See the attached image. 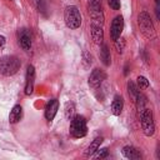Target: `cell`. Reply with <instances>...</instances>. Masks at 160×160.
<instances>
[{
    "instance_id": "obj_1",
    "label": "cell",
    "mask_w": 160,
    "mask_h": 160,
    "mask_svg": "<svg viewBox=\"0 0 160 160\" xmlns=\"http://www.w3.org/2000/svg\"><path fill=\"white\" fill-rule=\"evenodd\" d=\"M21 62L15 55H5L0 58V74L4 76H12L20 70Z\"/></svg>"
},
{
    "instance_id": "obj_2",
    "label": "cell",
    "mask_w": 160,
    "mask_h": 160,
    "mask_svg": "<svg viewBox=\"0 0 160 160\" xmlns=\"http://www.w3.org/2000/svg\"><path fill=\"white\" fill-rule=\"evenodd\" d=\"M64 21L71 30L79 29L81 25V14L75 5H69L64 10Z\"/></svg>"
},
{
    "instance_id": "obj_3",
    "label": "cell",
    "mask_w": 160,
    "mask_h": 160,
    "mask_svg": "<svg viewBox=\"0 0 160 160\" xmlns=\"http://www.w3.org/2000/svg\"><path fill=\"white\" fill-rule=\"evenodd\" d=\"M88 134V125L86 119L82 115H74L70 122V135L74 139L84 138Z\"/></svg>"
},
{
    "instance_id": "obj_4",
    "label": "cell",
    "mask_w": 160,
    "mask_h": 160,
    "mask_svg": "<svg viewBox=\"0 0 160 160\" xmlns=\"http://www.w3.org/2000/svg\"><path fill=\"white\" fill-rule=\"evenodd\" d=\"M138 24H139V28L142 32V35L148 39H154L155 38V29H154V25H152V21H151V18L150 15L146 12V11H141L138 16Z\"/></svg>"
},
{
    "instance_id": "obj_5",
    "label": "cell",
    "mask_w": 160,
    "mask_h": 160,
    "mask_svg": "<svg viewBox=\"0 0 160 160\" xmlns=\"http://www.w3.org/2000/svg\"><path fill=\"white\" fill-rule=\"evenodd\" d=\"M140 122H141V129L145 136H152L155 132V121H154V115L150 109H144L140 112Z\"/></svg>"
},
{
    "instance_id": "obj_6",
    "label": "cell",
    "mask_w": 160,
    "mask_h": 160,
    "mask_svg": "<svg viewBox=\"0 0 160 160\" xmlns=\"http://www.w3.org/2000/svg\"><path fill=\"white\" fill-rule=\"evenodd\" d=\"M18 41H19V45L21 46L22 50L29 51V50L31 49V44H32L30 30L26 29V28L19 29V30H18Z\"/></svg>"
},
{
    "instance_id": "obj_7",
    "label": "cell",
    "mask_w": 160,
    "mask_h": 160,
    "mask_svg": "<svg viewBox=\"0 0 160 160\" xmlns=\"http://www.w3.org/2000/svg\"><path fill=\"white\" fill-rule=\"evenodd\" d=\"M106 75L105 72L101 70V69H94L91 72H90V76H89V86L92 88V89H98L101 86L102 81L105 80Z\"/></svg>"
},
{
    "instance_id": "obj_8",
    "label": "cell",
    "mask_w": 160,
    "mask_h": 160,
    "mask_svg": "<svg viewBox=\"0 0 160 160\" xmlns=\"http://www.w3.org/2000/svg\"><path fill=\"white\" fill-rule=\"evenodd\" d=\"M35 84V68L34 65H28L26 75H25V95H31L34 91Z\"/></svg>"
},
{
    "instance_id": "obj_9",
    "label": "cell",
    "mask_w": 160,
    "mask_h": 160,
    "mask_svg": "<svg viewBox=\"0 0 160 160\" xmlns=\"http://www.w3.org/2000/svg\"><path fill=\"white\" fill-rule=\"evenodd\" d=\"M89 15L91 18V24L94 25H104V12L101 5L96 6H89Z\"/></svg>"
},
{
    "instance_id": "obj_10",
    "label": "cell",
    "mask_w": 160,
    "mask_h": 160,
    "mask_svg": "<svg viewBox=\"0 0 160 160\" xmlns=\"http://www.w3.org/2000/svg\"><path fill=\"white\" fill-rule=\"evenodd\" d=\"M122 29H124V18L121 15L116 16L112 22H111V26H110V35H111V39L112 40H116L118 38L121 36V32H122Z\"/></svg>"
},
{
    "instance_id": "obj_11",
    "label": "cell",
    "mask_w": 160,
    "mask_h": 160,
    "mask_svg": "<svg viewBox=\"0 0 160 160\" xmlns=\"http://www.w3.org/2000/svg\"><path fill=\"white\" fill-rule=\"evenodd\" d=\"M58 110H59V100H58V99H51V100H49L48 104H46V106H45V112H44L45 119L49 120V121L54 120V118H55Z\"/></svg>"
},
{
    "instance_id": "obj_12",
    "label": "cell",
    "mask_w": 160,
    "mask_h": 160,
    "mask_svg": "<svg viewBox=\"0 0 160 160\" xmlns=\"http://www.w3.org/2000/svg\"><path fill=\"white\" fill-rule=\"evenodd\" d=\"M121 152H122V155H124L126 159H130V160H140V159L142 158L141 152H140L136 148H134V146H131V145L124 146L122 150H121Z\"/></svg>"
},
{
    "instance_id": "obj_13",
    "label": "cell",
    "mask_w": 160,
    "mask_h": 160,
    "mask_svg": "<svg viewBox=\"0 0 160 160\" xmlns=\"http://www.w3.org/2000/svg\"><path fill=\"white\" fill-rule=\"evenodd\" d=\"M91 39L95 44H102V40H104V30H102V26L100 25H94L91 24Z\"/></svg>"
},
{
    "instance_id": "obj_14",
    "label": "cell",
    "mask_w": 160,
    "mask_h": 160,
    "mask_svg": "<svg viewBox=\"0 0 160 160\" xmlns=\"http://www.w3.org/2000/svg\"><path fill=\"white\" fill-rule=\"evenodd\" d=\"M122 108H124V99L121 95H115L112 98V101H111V111L114 115L119 116L122 111Z\"/></svg>"
},
{
    "instance_id": "obj_15",
    "label": "cell",
    "mask_w": 160,
    "mask_h": 160,
    "mask_svg": "<svg viewBox=\"0 0 160 160\" xmlns=\"http://www.w3.org/2000/svg\"><path fill=\"white\" fill-rule=\"evenodd\" d=\"M102 140H104V139H102L101 136L95 138V139L90 142V145L86 148V150H85V152H84V154H85V156H88V158H89V156H92V155L96 152V150L100 148V145H101Z\"/></svg>"
},
{
    "instance_id": "obj_16",
    "label": "cell",
    "mask_w": 160,
    "mask_h": 160,
    "mask_svg": "<svg viewBox=\"0 0 160 160\" xmlns=\"http://www.w3.org/2000/svg\"><path fill=\"white\" fill-rule=\"evenodd\" d=\"M100 60L102 61V64L105 66H109L111 64V55H110V50L108 48V45L105 44H101V48H100Z\"/></svg>"
},
{
    "instance_id": "obj_17",
    "label": "cell",
    "mask_w": 160,
    "mask_h": 160,
    "mask_svg": "<svg viewBox=\"0 0 160 160\" xmlns=\"http://www.w3.org/2000/svg\"><path fill=\"white\" fill-rule=\"evenodd\" d=\"M21 116H22V108L20 105H15L11 111H10V115H9V121L11 124H16L21 120Z\"/></svg>"
},
{
    "instance_id": "obj_18",
    "label": "cell",
    "mask_w": 160,
    "mask_h": 160,
    "mask_svg": "<svg viewBox=\"0 0 160 160\" xmlns=\"http://www.w3.org/2000/svg\"><path fill=\"white\" fill-rule=\"evenodd\" d=\"M134 100H135V104H136V109H138V111H139V114L145 109V105H146V96L142 94V92H140V90L138 91V94L135 95V98H134Z\"/></svg>"
},
{
    "instance_id": "obj_19",
    "label": "cell",
    "mask_w": 160,
    "mask_h": 160,
    "mask_svg": "<svg viewBox=\"0 0 160 160\" xmlns=\"http://www.w3.org/2000/svg\"><path fill=\"white\" fill-rule=\"evenodd\" d=\"M38 11L44 16H48V0H35Z\"/></svg>"
},
{
    "instance_id": "obj_20",
    "label": "cell",
    "mask_w": 160,
    "mask_h": 160,
    "mask_svg": "<svg viewBox=\"0 0 160 160\" xmlns=\"http://www.w3.org/2000/svg\"><path fill=\"white\" fill-rule=\"evenodd\" d=\"M92 64V55L89 51H84L82 52V65L85 69H89Z\"/></svg>"
},
{
    "instance_id": "obj_21",
    "label": "cell",
    "mask_w": 160,
    "mask_h": 160,
    "mask_svg": "<svg viewBox=\"0 0 160 160\" xmlns=\"http://www.w3.org/2000/svg\"><path fill=\"white\" fill-rule=\"evenodd\" d=\"M74 112H75L74 102H66V105H65V118L70 120L74 116Z\"/></svg>"
},
{
    "instance_id": "obj_22",
    "label": "cell",
    "mask_w": 160,
    "mask_h": 160,
    "mask_svg": "<svg viewBox=\"0 0 160 160\" xmlns=\"http://www.w3.org/2000/svg\"><path fill=\"white\" fill-rule=\"evenodd\" d=\"M115 41V49H116V51L118 52H122L124 51V49H125V45H126V42H125V39L124 38H118L116 40H114Z\"/></svg>"
},
{
    "instance_id": "obj_23",
    "label": "cell",
    "mask_w": 160,
    "mask_h": 160,
    "mask_svg": "<svg viewBox=\"0 0 160 160\" xmlns=\"http://www.w3.org/2000/svg\"><path fill=\"white\" fill-rule=\"evenodd\" d=\"M138 91H139V89L136 88V85H135L132 81H129V82H128V92H129V95L134 99L135 95L138 94Z\"/></svg>"
},
{
    "instance_id": "obj_24",
    "label": "cell",
    "mask_w": 160,
    "mask_h": 160,
    "mask_svg": "<svg viewBox=\"0 0 160 160\" xmlns=\"http://www.w3.org/2000/svg\"><path fill=\"white\" fill-rule=\"evenodd\" d=\"M138 86L140 88V89H148L149 88V80L145 78V76H138Z\"/></svg>"
},
{
    "instance_id": "obj_25",
    "label": "cell",
    "mask_w": 160,
    "mask_h": 160,
    "mask_svg": "<svg viewBox=\"0 0 160 160\" xmlns=\"http://www.w3.org/2000/svg\"><path fill=\"white\" fill-rule=\"evenodd\" d=\"M108 156H109L108 148H102V149H98L96 150V155H95L96 159H104V158H108Z\"/></svg>"
},
{
    "instance_id": "obj_26",
    "label": "cell",
    "mask_w": 160,
    "mask_h": 160,
    "mask_svg": "<svg viewBox=\"0 0 160 160\" xmlns=\"http://www.w3.org/2000/svg\"><path fill=\"white\" fill-rule=\"evenodd\" d=\"M108 4L112 10H119L120 9V0H108Z\"/></svg>"
},
{
    "instance_id": "obj_27",
    "label": "cell",
    "mask_w": 160,
    "mask_h": 160,
    "mask_svg": "<svg viewBox=\"0 0 160 160\" xmlns=\"http://www.w3.org/2000/svg\"><path fill=\"white\" fill-rule=\"evenodd\" d=\"M88 5H89V6L101 5V0H88Z\"/></svg>"
},
{
    "instance_id": "obj_28",
    "label": "cell",
    "mask_w": 160,
    "mask_h": 160,
    "mask_svg": "<svg viewBox=\"0 0 160 160\" xmlns=\"http://www.w3.org/2000/svg\"><path fill=\"white\" fill-rule=\"evenodd\" d=\"M5 42H6L5 36H4V35H0V48H2V46L5 45Z\"/></svg>"
},
{
    "instance_id": "obj_29",
    "label": "cell",
    "mask_w": 160,
    "mask_h": 160,
    "mask_svg": "<svg viewBox=\"0 0 160 160\" xmlns=\"http://www.w3.org/2000/svg\"><path fill=\"white\" fill-rule=\"evenodd\" d=\"M129 74V65H125V68H124V75L126 76Z\"/></svg>"
},
{
    "instance_id": "obj_30",
    "label": "cell",
    "mask_w": 160,
    "mask_h": 160,
    "mask_svg": "<svg viewBox=\"0 0 160 160\" xmlns=\"http://www.w3.org/2000/svg\"><path fill=\"white\" fill-rule=\"evenodd\" d=\"M155 2H156V5H159V0H155Z\"/></svg>"
},
{
    "instance_id": "obj_31",
    "label": "cell",
    "mask_w": 160,
    "mask_h": 160,
    "mask_svg": "<svg viewBox=\"0 0 160 160\" xmlns=\"http://www.w3.org/2000/svg\"><path fill=\"white\" fill-rule=\"evenodd\" d=\"M9 1H12V0H9Z\"/></svg>"
}]
</instances>
